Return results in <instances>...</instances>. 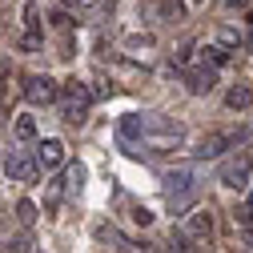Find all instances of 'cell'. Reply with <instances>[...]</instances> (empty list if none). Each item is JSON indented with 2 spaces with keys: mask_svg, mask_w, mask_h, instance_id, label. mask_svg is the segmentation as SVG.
I'll return each mask as SVG.
<instances>
[{
  "mask_svg": "<svg viewBox=\"0 0 253 253\" xmlns=\"http://www.w3.org/2000/svg\"><path fill=\"white\" fill-rule=\"evenodd\" d=\"M117 133H121V145H129V153H137V149L169 153V149H181V141H185V129L161 113H129V117H121Z\"/></svg>",
  "mask_w": 253,
  "mask_h": 253,
  "instance_id": "1",
  "label": "cell"
},
{
  "mask_svg": "<svg viewBox=\"0 0 253 253\" xmlns=\"http://www.w3.org/2000/svg\"><path fill=\"white\" fill-rule=\"evenodd\" d=\"M197 193H201V173L193 165H181V169H173L165 177V201H169L173 213H185L197 201Z\"/></svg>",
  "mask_w": 253,
  "mask_h": 253,
  "instance_id": "2",
  "label": "cell"
},
{
  "mask_svg": "<svg viewBox=\"0 0 253 253\" xmlns=\"http://www.w3.org/2000/svg\"><path fill=\"white\" fill-rule=\"evenodd\" d=\"M56 101H60V117H65L69 125H81V121L88 117L92 92H88V84H81V81H69V84H60V88H56Z\"/></svg>",
  "mask_w": 253,
  "mask_h": 253,
  "instance_id": "3",
  "label": "cell"
},
{
  "mask_svg": "<svg viewBox=\"0 0 253 253\" xmlns=\"http://www.w3.org/2000/svg\"><path fill=\"white\" fill-rule=\"evenodd\" d=\"M249 173H253V149L229 153L225 161H221V169H217L221 185H229V189H245V185H249Z\"/></svg>",
  "mask_w": 253,
  "mask_h": 253,
  "instance_id": "4",
  "label": "cell"
},
{
  "mask_svg": "<svg viewBox=\"0 0 253 253\" xmlns=\"http://www.w3.org/2000/svg\"><path fill=\"white\" fill-rule=\"evenodd\" d=\"M24 101H33V105H52V101H56V81H52V77H41V73L24 77Z\"/></svg>",
  "mask_w": 253,
  "mask_h": 253,
  "instance_id": "5",
  "label": "cell"
},
{
  "mask_svg": "<svg viewBox=\"0 0 253 253\" xmlns=\"http://www.w3.org/2000/svg\"><path fill=\"white\" fill-rule=\"evenodd\" d=\"M185 84H189V92H197V97H205V92H213V84H217V69H209V65L185 69Z\"/></svg>",
  "mask_w": 253,
  "mask_h": 253,
  "instance_id": "6",
  "label": "cell"
},
{
  "mask_svg": "<svg viewBox=\"0 0 253 253\" xmlns=\"http://www.w3.org/2000/svg\"><path fill=\"white\" fill-rule=\"evenodd\" d=\"M4 173H8V181H37V161L28 153H12L4 161Z\"/></svg>",
  "mask_w": 253,
  "mask_h": 253,
  "instance_id": "7",
  "label": "cell"
},
{
  "mask_svg": "<svg viewBox=\"0 0 253 253\" xmlns=\"http://www.w3.org/2000/svg\"><path fill=\"white\" fill-rule=\"evenodd\" d=\"M60 161H65V141L48 137V141L37 145V169H56Z\"/></svg>",
  "mask_w": 253,
  "mask_h": 253,
  "instance_id": "8",
  "label": "cell"
},
{
  "mask_svg": "<svg viewBox=\"0 0 253 253\" xmlns=\"http://www.w3.org/2000/svg\"><path fill=\"white\" fill-rule=\"evenodd\" d=\"M225 145H233V137H229V133H209L193 153L201 157V161H209V157H221V149H225Z\"/></svg>",
  "mask_w": 253,
  "mask_h": 253,
  "instance_id": "9",
  "label": "cell"
},
{
  "mask_svg": "<svg viewBox=\"0 0 253 253\" xmlns=\"http://www.w3.org/2000/svg\"><path fill=\"white\" fill-rule=\"evenodd\" d=\"M189 233H193V237H209V233H213L209 209H193V213H189Z\"/></svg>",
  "mask_w": 253,
  "mask_h": 253,
  "instance_id": "10",
  "label": "cell"
},
{
  "mask_svg": "<svg viewBox=\"0 0 253 253\" xmlns=\"http://www.w3.org/2000/svg\"><path fill=\"white\" fill-rule=\"evenodd\" d=\"M225 105H229V109H249V105H253L249 84H233V88L225 92Z\"/></svg>",
  "mask_w": 253,
  "mask_h": 253,
  "instance_id": "11",
  "label": "cell"
},
{
  "mask_svg": "<svg viewBox=\"0 0 253 253\" xmlns=\"http://www.w3.org/2000/svg\"><path fill=\"white\" fill-rule=\"evenodd\" d=\"M101 237H105V241H117V245H121V253H149V245H137V241H129V237H121V233H117V229H109V225L101 229Z\"/></svg>",
  "mask_w": 253,
  "mask_h": 253,
  "instance_id": "12",
  "label": "cell"
},
{
  "mask_svg": "<svg viewBox=\"0 0 253 253\" xmlns=\"http://www.w3.org/2000/svg\"><path fill=\"white\" fill-rule=\"evenodd\" d=\"M205 60H209V69H221L229 60V52H225V44H205Z\"/></svg>",
  "mask_w": 253,
  "mask_h": 253,
  "instance_id": "13",
  "label": "cell"
},
{
  "mask_svg": "<svg viewBox=\"0 0 253 253\" xmlns=\"http://www.w3.org/2000/svg\"><path fill=\"white\" fill-rule=\"evenodd\" d=\"M16 137H20V141H37V121H33V117H20V121H16Z\"/></svg>",
  "mask_w": 253,
  "mask_h": 253,
  "instance_id": "14",
  "label": "cell"
},
{
  "mask_svg": "<svg viewBox=\"0 0 253 253\" xmlns=\"http://www.w3.org/2000/svg\"><path fill=\"white\" fill-rule=\"evenodd\" d=\"M16 221H20V225H33V221H37V205L33 201H16Z\"/></svg>",
  "mask_w": 253,
  "mask_h": 253,
  "instance_id": "15",
  "label": "cell"
},
{
  "mask_svg": "<svg viewBox=\"0 0 253 253\" xmlns=\"http://www.w3.org/2000/svg\"><path fill=\"white\" fill-rule=\"evenodd\" d=\"M161 16L181 20V16H185V0H161Z\"/></svg>",
  "mask_w": 253,
  "mask_h": 253,
  "instance_id": "16",
  "label": "cell"
},
{
  "mask_svg": "<svg viewBox=\"0 0 253 253\" xmlns=\"http://www.w3.org/2000/svg\"><path fill=\"white\" fill-rule=\"evenodd\" d=\"M60 193H65V181H52V185H48V201H44V213H52V209H56Z\"/></svg>",
  "mask_w": 253,
  "mask_h": 253,
  "instance_id": "17",
  "label": "cell"
},
{
  "mask_svg": "<svg viewBox=\"0 0 253 253\" xmlns=\"http://www.w3.org/2000/svg\"><path fill=\"white\" fill-rule=\"evenodd\" d=\"M65 181H69V185H73V189H81V185H84V165H81V161H77V165H73V169H69V177H65Z\"/></svg>",
  "mask_w": 253,
  "mask_h": 253,
  "instance_id": "18",
  "label": "cell"
},
{
  "mask_svg": "<svg viewBox=\"0 0 253 253\" xmlns=\"http://www.w3.org/2000/svg\"><path fill=\"white\" fill-rule=\"evenodd\" d=\"M133 221H137V225H149V221H153V213L145 209V205H133V213H129Z\"/></svg>",
  "mask_w": 253,
  "mask_h": 253,
  "instance_id": "19",
  "label": "cell"
},
{
  "mask_svg": "<svg viewBox=\"0 0 253 253\" xmlns=\"http://www.w3.org/2000/svg\"><path fill=\"white\" fill-rule=\"evenodd\" d=\"M28 245H33V237H28V233H20V237H12V253H28Z\"/></svg>",
  "mask_w": 253,
  "mask_h": 253,
  "instance_id": "20",
  "label": "cell"
},
{
  "mask_svg": "<svg viewBox=\"0 0 253 253\" xmlns=\"http://www.w3.org/2000/svg\"><path fill=\"white\" fill-rule=\"evenodd\" d=\"M129 48H153V37H129Z\"/></svg>",
  "mask_w": 253,
  "mask_h": 253,
  "instance_id": "21",
  "label": "cell"
},
{
  "mask_svg": "<svg viewBox=\"0 0 253 253\" xmlns=\"http://www.w3.org/2000/svg\"><path fill=\"white\" fill-rule=\"evenodd\" d=\"M241 233H245V241L253 245V217H249V221H245V225H241Z\"/></svg>",
  "mask_w": 253,
  "mask_h": 253,
  "instance_id": "22",
  "label": "cell"
},
{
  "mask_svg": "<svg viewBox=\"0 0 253 253\" xmlns=\"http://www.w3.org/2000/svg\"><path fill=\"white\" fill-rule=\"evenodd\" d=\"M249 213H253V193H249Z\"/></svg>",
  "mask_w": 253,
  "mask_h": 253,
  "instance_id": "23",
  "label": "cell"
},
{
  "mask_svg": "<svg viewBox=\"0 0 253 253\" xmlns=\"http://www.w3.org/2000/svg\"><path fill=\"white\" fill-rule=\"evenodd\" d=\"M249 52H253V33H249Z\"/></svg>",
  "mask_w": 253,
  "mask_h": 253,
  "instance_id": "24",
  "label": "cell"
},
{
  "mask_svg": "<svg viewBox=\"0 0 253 253\" xmlns=\"http://www.w3.org/2000/svg\"><path fill=\"white\" fill-rule=\"evenodd\" d=\"M97 4H109V0H97Z\"/></svg>",
  "mask_w": 253,
  "mask_h": 253,
  "instance_id": "25",
  "label": "cell"
},
{
  "mask_svg": "<svg viewBox=\"0 0 253 253\" xmlns=\"http://www.w3.org/2000/svg\"><path fill=\"white\" fill-rule=\"evenodd\" d=\"M0 77H4V65H0Z\"/></svg>",
  "mask_w": 253,
  "mask_h": 253,
  "instance_id": "26",
  "label": "cell"
}]
</instances>
